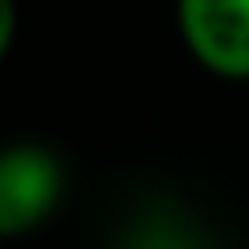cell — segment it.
Listing matches in <instances>:
<instances>
[{
	"mask_svg": "<svg viewBox=\"0 0 249 249\" xmlns=\"http://www.w3.org/2000/svg\"><path fill=\"white\" fill-rule=\"evenodd\" d=\"M175 25L204 71L249 83V0H175Z\"/></svg>",
	"mask_w": 249,
	"mask_h": 249,
	"instance_id": "obj_2",
	"label": "cell"
},
{
	"mask_svg": "<svg viewBox=\"0 0 249 249\" xmlns=\"http://www.w3.org/2000/svg\"><path fill=\"white\" fill-rule=\"evenodd\" d=\"M13 37H17V0H0V62L13 50Z\"/></svg>",
	"mask_w": 249,
	"mask_h": 249,
	"instance_id": "obj_3",
	"label": "cell"
},
{
	"mask_svg": "<svg viewBox=\"0 0 249 249\" xmlns=\"http://www.w3.org/2000/svg\"><path fill=\"white\" fill-rule=\"evenodd\" d=\"M67 166L42 142L0 145V241L42 229L62 204Z\"/></svg>",
	"mask_w": 249,
	"mask_h": 249,
	"instance_id": "obj_1",
	"label": "cell"
},
{
	"mask_svg": "<svg viewBox=\"0 0 249 249\" xmlns=\"http://www.w3.org/2000/svg\"><path fill=\"white\" fill-rule=\"evenodd\" d=\"M108 249H142V245H108Z\"/></svg>",
	"mask_w": 249,
	"mask_h": 249,
	"instance_id": "obj_4",
	"label": "cell"
}]
</instances>
